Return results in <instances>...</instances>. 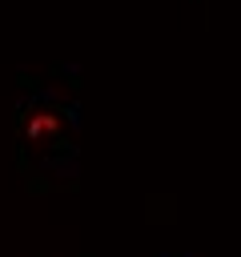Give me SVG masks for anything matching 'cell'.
I'll return each mask as SVG.
<instances>
[{
  "label": "cell",
  "mask_w": 241,
  "mask_h": 257,
  "mask_svg": "<svg viewBox=\"0 0 241 257\" xmlns=\"http://www.w3.org/2000/svg\"><path fill=\"white\" fill-rule=\"evenodd\" d=\"M56 128V116H36V120H28V137H48Z\"/></svg>",
  "instance_id": "obj_1"
}]
</instances>
